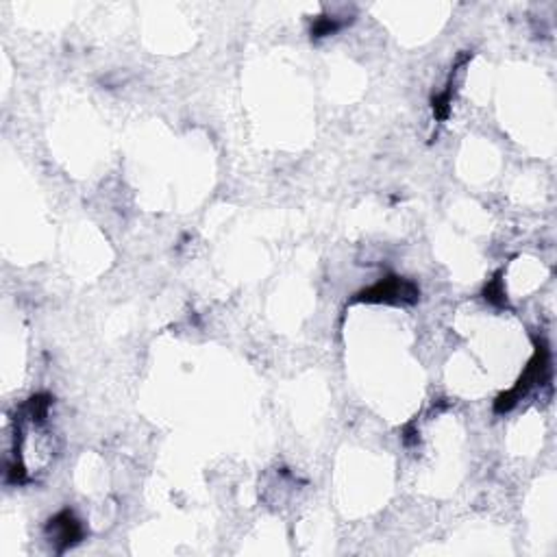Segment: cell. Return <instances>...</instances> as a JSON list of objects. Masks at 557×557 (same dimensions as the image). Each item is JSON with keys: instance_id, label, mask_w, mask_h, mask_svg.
I'll return each mask as SVG.
<instances>
[{"instance_id": "obj_4", "label": "cell", "mask_w": 557, "mask_h": 557, "mask_svg": "<svg viewBox=\"0 0 557 557\" xmlns=\"http://www.w3.org/2000/svg\"><path fill=\"white\" fill-rule=\"evenodd\" d=\"M483 297L486 300H490L492 305H505V290H503V281L499 277H495L490 283L483 290Z\"/></svg>"}, {"instance_id": "obj_3", "label": "cell", "mask_w": 557, "mask_h": 557, "mask_svg": "<svg viewBox=\"0 0 557 557\" xmlns=\"http://www.w3.org/2000/svg\"><path fill=\"white\" fill-rule=\"evenodd\" d=\"M48 534L59 551H66L83 538V527L70 510H63L48 522Z\"/></svg>"}, {"instance_id": "obj_1", "label": "cell", "mask_w": 557, "mask_h": 557, "mask_svg": "<svg viewBox=\"0 0 557 557\" xmlns=\"http://www.w3.org/2000/svg\"><path fill=\"white\" fill-rule=\"evenodd\" d=\"M549 364H551L549 348H546L545 342H540L538 348H536L534 359H531L527 371L522 373V377L516 381V386L512 388L510 392L501 394V397L495 401V412L496 414L510 412V409H514L516 403L522 401V397H527V392H529L531 388L538 386V383L542 381H546V377H549Z\"/></svg>"}, {"instance_id": "obj_5", "label": "cell", "mask_w": 557, "mask_h": 557, "mask_svg": "<svg viewBox=\"0 0 557 557\" xmlns=\"http://www.w3.org/2000/svg\"><path fill=\"white\" fill-rule=\"evenodd\" d=\"M340 27H342V24H340L335 18H318L316 22H314V27H312V36L314 37L333 36V33L338 31Z\"/></svg>"}, {"instance_id": "obj_2", "label": "cell", "mask_w": 557, "mask_h": 557, "mask_svg": "<svg viewBox=\"0 0 557 557\" xmlns=\"http://www.w3.org/2000/svg\"><path fill=\"white\" fill-rule=\"evenodd\" d=\"M418 297H421V290L416 283L401 277H388L374 283L373 288L359 292L355 300H362V303H416Z\"/></svg>"}]
</instances>
